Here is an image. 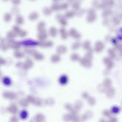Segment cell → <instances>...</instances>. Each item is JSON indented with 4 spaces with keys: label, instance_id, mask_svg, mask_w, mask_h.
<instances>
[{
    "label": "cell",
    "instance_id": "cell-40",
    "mask_svg": "<svg viewBox=\"0 0 122 122\" xmlns=\"http://www.w3.org/2000/svg\"><path fill=\"white\" fill-rule=\"evenodd\" d=\"M18 121L17 118L16 116H14L12 117L10 119V122H17Z\"/></svg>",
    "mask_w": 122,
    "mask_h": 122
},
{
    "label": "cell",
    "instance_id": "cell-44",
    "mask_svg": "<svg viewBox=\"0 0 122 122\" xmlns=\"http://www.w3.org/2000/svg\"><path fill=\"white\" fill-rule=\"evenodd\" d=\"M3 0L5 1H8L9 0Z\"/></svg>",
    "mask_w": 122,
    "mask_h": 122
},
{
    "label": "cell",
    "instance_id": "cell-38",
    "mask_svg": "<svg viewBox=\"0 0 122 122\" xmlns=\"http://www.w3.org/2000/svg\"><path fill=\"white\" fill-rule=\"evenodd\" d=\"M11 10L12 14H17L19 11L18 8L16 6L13 7Z\"/></svg>",
    "mask_w": 122,
    "mask_h": 122
},
{
    "label": "cell",
    "instance_id": "cell-14",
    "mask_svg": "<svg viewBox=\"0 0 122 122\" xmlns=\"http://www.w3.org/2000/svg\"><path fill=\"white\" fill-rule=\"evenodd\" d=\"M58 33V30L54 27H51L49 30L48 34L52 37L54 38L56 37Z\"/></svg>",
    "mask_w": 122,
    "mask_h": 122
},
{
    "label": "cell",
    "instance_id": "cell-42",
    "mask_svg": "<svg viewBox=\"0 0 122 122\" xmlns=\"http://www.w3.org/2000/svg\"><path fill=\"white\" fill-rule=\"evenodd\" d=\"M6 63L5 60L2 58L0 57V65H4Z\"/></svg>",
    "mask_w": 122,
    "mask_h": 122
},
{
    "label": "cell",
    "instance_id": "cell-39",
    "mask_svg": "<svg viewBox=\"0 0 122 122\" xmlns=\"http://www.w3.org/2000/svg\"><path fill=\"white\" fill-rule=\"evenodd\" d=\"M74 13L72 12L69 11V12H67L66 13L65 16H64V17L65 18H70V17L69 15H70L71 18L73 16V15H74Z\"/></svg>",
    "mask_w": 122,
    "mask_h": 122
},
{
    "label": "cell",
    "instance_id": "cell-7",
    "mask_svg": "<svg viewBox=\"0 0 122 122\" xmlns=\"http://www.w3.org/2000/svg\"><path fill=\"white\" fill-rule=\"evenodd\" d=\"M0 49L3 51H6L10 48L8 41L3 38L0 39Z\"/></svg>",
    "mask_w": 122,
    "mask_h": 122
},
{
    "label": "cell",
    "instance_id": "cell-31",
    "mask_svg": "<svg viewBox=\"0 0 122 122\" xmlns=\"http://www.w3.org/2000/svg\"><path fill=\"white\" fill-rule=\"evenodd\" d=\"M2 81L3 83L6 86L10 85L11 82L10 79L8 77H5L3 79Z\"/></svg>",
    "mask_w": 122,
    "mask_h": 122
},
{
    "label": "cell",
    "instance_id": "cell-16",
    "mask_svg": "<svg viewBox=\"0 0 122 122\" xmlns=\"http://www.w3.org/2000/svg\"><path fill=\"white\" fill-rule=\"evenodd\" d=\"M10 48L16 50H18L21 47V45L18 43L14 42L13 41L8 40Z\"/></svg>",
    "mask_w": 122,
    "mask_h": 122
},
{
    "label": "cell",
    "instance_id": "cell-12",
    "mask_svg": "<svg viewBox=\"0 0 122 122\" xmlns=\"http://www.w3.org/2000/svg\"><path fill=\"white\" fill-rule=\"evenodd\" d=\"M6 110L8 112L13 114H16L18 111L17 106L14 104H11L8 106Z\"/></svg>",
    "mask_w": 122,
    "mask_h": 122
},
{
    "label": "cell",
    "instance_id": "cell-3",
    "mask_svg": "<svg viewBox=\"0 0 122 122\" xmlns=\"http://www.w3.org/2000/svg\"><path fill=\"white\" fill-rule=\"evenodd\" d=\"M26 99L28 102H30L35 105L40 106L42 104L41 101L32 95L27 96Z\"/></svg>",
    "mask_w": 122,
    "mask_h": 122
},
{
    "label": "cell",
    "instance_id": "cell-18",
    "mask_svg": "<svg viewBox=\"0 0 122 122\" xmlns=\"http://www.w3.org/2000/svg\"><path fill=\"white\" fill-rule=\"evenodd\" d=\"M81 46L84 50L87 51L92 48L91 42L89 40H85L82 43Z\"/></svg>",
    "mask_w": 122,
    "mask_h": 122
},
{
    "label": "cell",
    "instance_id": "cell-23",
    "mask_svg": "<svg viewBox=\"0 0 122 122\" xmlns=\"http://www.w3.org/2000/svg\"><path fill=\"white\" fill-rule=\"evenodd\" d=\"M34 59L37 61H41L44 58V55L42 53L37 51L33 55Z\"/></svg>",
    "mask_w": 122,
    "mask_h": 122
},
{
    "label": "cell",
    "instance_id": "cell-37",
    "mask_svg": "<svg viewBox=\"0 0 122 122\" xmlns=\"http://www.w3.org/2000/svg\"><path fill=\"white\" fill-rule=\"evenodd\" d=\"M59 5H58L56 4H55L52 5L51 8L52 10H59Z\"/></svg>",
    "mask_w": 122,
    "mask_h": 122
},
{
    "label": "cell",
    "instance_id": "cell-36",
    "mask_svg": "<svg viewBox=\"0 0 122 122\" xmlns=\"http://www.w3.org/2000/svg\"><path fill=\"white\" fill-rule=\"evenodd\" d=\"M21 29L18 25H14L13 26L12 28V30L17 35L18 34Z\"/></svg>",
    "mask_w": 122,
    "mask_h": 122
},
{
    "label": "cell",
    "instance_id": "cell-26",
    "mask_svg": "<svg viewBox=\"0 0 122 122\" xmlns=\"http://www.w3.org/2000/svg\"><path fill=\"white\" fill-rule=\"evenodd\" d=\"M24 20L23 17L20 15H17L15 19V22L17 25H20L24 23Z\"/></svg>",
    "mask_w": 122,
    "mask_h": 122
},
{
    "label": "cell",
    "instance_id": "cell-29",
    "mask_svg": "<svg viewBox=\"0 0 122 122\" xmlns=\"http://www.w3.org/2000/svg\"><path fill=\"white\" fill-rule=\"evenodd\" d=\"M28 101L26 99H21L19 102V105L22 107H27L28 105Z\"/></svg>",
    "mask_w": 122,
    "mask_h": 122
},
{
    "label": "cell",
    "instance_id": "cell-11",
    "mask_svg": "<svg viewBox=\"0 0 122 122\" xmlns=\"http://www.w3.org/2000/svg\"><path fill=\"white\" fill-rule=\"evenodd\" d=\"M56 17V19L62 27H64L67 25V22L64 16L58 15Z\"/></svg>",
    "mask_w": 122,
    "mask_h": 122
},
{
    "label": "cell",
    "instance_id": "cell-19",
    "mask_svg": "<svg viewBox=\"0 0 122 122\" xmlns=\"http://www.w3.org/2000/svg\"><path fill=\"white\" fill-rule=\"evenodd\" d=\"M81 45V43L79 40H76L72 44L71 48L73 50H76L79 49Z\"/></svg>",
    "mask_w": 122,
    "mask_h": 122
},
{
    "label": "cell",
    "instance_id": "cell-32",
    "mask_svg": "<svg viewBox=\"0 0 122 122\" xmlns=\"http://www.w3.org/2000/svg\"><path fill=\"white\" fill-rule=\"evenodd\" d=\"M4 20L6 22H9L11 19V14L9 13H6L4 16Z\"/></svg>",
    "mask_w": 122,
    "mask_h": 122
},
{
    "label": "cell",
    "instance_id": "cell-22",
    "mask_svg": "<svg viewBox=\"0 0 122 122\" xmlns=\"http://www.w3.org/2000/svg\"><path fill=\"white\" fill-rule=\"evenodd\" d=\"M70 58V60L73 62L79 61L81 58L79 54L76 53L71 54Z\"/></svg>",
    "mask_w": 122,
    "mask_h": 122
},
{
    "label": "cell",
    "instance_id": "cell-13",
    "mask_svg": "<svg viewBox=\"0 0 122 122\" xmlns=\"http://www.w3.org/2000/svg\"><path fill=\"white\" fill-rule=\"evenodd\" d=\"M60 55L57 54L52 55L50 57V61L53 63H56L59 62L61 60Z\"/></svg>",
    "mask_w": 122,
    "mask_h": 122
},
{
    "label": "cell",
    "instance_id": "cell-4",
    "mask_svg": "<svg viewBox=\"0 0 122 122\" xmlns=\"http://www.w3.org/2000/svg\"><path fill=\"white\" fill-rule=\"evenodd\" d=\"M39 45L41 47L43 48H50L52 47L54 45L53 42L51 40H45L39 41Z\"/></svg>",
    "mask_w": 122,
    "mask_h": 122
},
{
    "label": "cell",
    "instance_id": "cell-45",
    "mask_svg": "<svg viewBox=\"0 0 122 122\" xmlns=\"http://www.w3.org/2000/svg\"></svg>",
    "mask_w": 122,
    "mask_h": 122
},
{
    "label": "cell",
    "instance_id": "cell-33",
    "mask_svg": "<svg viewBox=\"0 0 122 122\" xmlns=\"http://www.w3.org/2000/svg\"><path fill=\"white\" fill-rule=\"evenodd\" d=\"M27 33L25 30L21 29L17 35L21 38H24L27 35Z\"/></svg>",
    "mask_w": 122,
    "mask_h": 122
},
{
    "label": "cell",
    "instance_id": "cell-1",
    "mask_svg": "<svg viewBox=\"0 0 122 122\" xmlns=\"http://www.w3.org/2000/svg\"><path fill=\"white\" fill-rule=\"evenodd\" d=\"M69 36L76 40H79L81 37V34L76 29L72 28L68 30Z\"/></svg>",
    "mask_w": 122,
    "mask_h": 122
},
{
    "label": "cell",
    "instance_id": "cell-15",
    "mask_svg": "<svg viewBox=\"0 0 122 122\" xmlns=\"http://www.w3.org/2000/svg\"><path fill=\"white\" fill-rule=\"evenodd\" d=\"M48 37V34L46 31L38 32L37 37L39 41H42L46 40Z\"/></svg>",
    "mask_w": 122,
    "mask_h": 122
},
{
    "label": "cell",
    "instance_id": "cell-2",
    "mask_svg": "<svg viewBox=\"0 0 122 122\" xmlns=\"http://www.w3.org/2000/svg\"><path fill=\"white\" fill-rule=\"evenodd\" d=\"M92 60L84 56L81 58L79 61L80 64L82 66L86 68L91 67L92 65Z\"/></svg>",
    "mask_w": 122,
    "mask_h": 122
},
{
    "label": "cell",
    "instance_id": "cell-5",
    "mask_svg": "<svg viewBox=\"0 0 122 122\" xmlns=\"http://www.w3.org/2000/svg\"><path fill=\"white\" fill-rule=\"evenodd\" d=\"M58 33L61 38L63 40H66L69 36L68 31H67L64 27L60 28L58 30Z\"/></svg>",
    "mask_w": 122,
    "mask_h": 122
},
{
    "label": "cell",
    "instance_id": "cell-43",
    "mask_svg": "<svg viewBox=\"0 0 122 122\" xmlns=\"http://www.w3.org/2000/svg\"><path fill=\"white\" fill-rule=\"evenodd\" d=\"M120 51L121 53V54L122 55V46H121L120 47Z\"/></svg>",
    "mask_w": 122,
    "mask_h": 122
},
{
    "label": "cell",
    "instance_id": "cell-24",
    "mask_svg": "<svg viewBox=\"0 0 122 122\" xmlns=\"http://www.w3.org/2000/svg\"><path fill=\"white\" fill-rule=\"evenodd\" d=\"M45 119V116L41 113H38L37 114L35 117V120L36 122H43Z\"/></svg>",
    "mask_w": 122,
    "mask_h": 122
},
{
    "label": "cell",
    "instance_id": "cell-35",
    "mask_svg": "<svg viewBox=\"0 0 122 122\" xmlns=\"http://www.w3.org/2000/svg\"><path fill=\"white\" fill-rule=\"evenodd\" d=\"M28 116V112L25 110H23L20 113V117L22 119H25Z\"/></svg>",
    "mask_w": 122,
    "mask_h": 122
},
{
    "label": "cell",
    "instance_id": "cell-20",
    "mask_svg": "<svg viewBox=\"0 0 122 122\" xmlns=\"http://www.w3.org/2000/svg\"><path fill=\"white\" fill-rule=\"evenodd\" d=\"M17 35L12 30L8 31L6 34L7 39L8 40L13 41Z\"/></svg>",
    "mask_w": 122,
    "mask_h": 122
},
{
    "label": "cell",
    "instance_id": "cell-17",
    "mask_svg": "<svg viewBox=\"0 0 122 122\" xmlns=\"http://www.w3.org/2000/svg\"><path fill=\"white\" fill-rule=\"evenodd\" d=\"M37 29L38 32L46 31L45 23L43 21L40 22L37 25Z\"/></svg>",
    "mask_w": 122,
    "mask_h": 122
},
{
    "label": "cell",
    "instance_id": "cell-28",
    "mask_svg": "<svg viewBox=\"0 0 122 122\" xmlns=\"http://www.w3.org/2000/svg\"><path fill=\"white\" fill-rule=\"evenodd\" d=\"M13 56L15 58L20 59L22 58L24 56L23 52L18 50H16L13 53Z\"/></svg>",
    "mask_w": 122,
    "mask_h": 122
},
{
    "label": "cell",
    "instance_id": "cell-41",
    "mask_svg": "<svg viewBox=\"0 0 122 122\" xmlns=\"http://www.w3.org/2000/svg\"><path fill=\"white\" fill-rule=\"evenodd\" d=\"M12 3L16 6L19 4L20 2V0H11Z\"/></svg>",
    "mask_w": 122,
    "mask_h": 122
},
{
    "label": "cell",
    "instance_id": "cell-8",
    "mask_svg": "<svg viewBox=\"0 0 122 122\" xmlns=\"http://www.w3.org/2000/svg\"><path fill=\"white\" fill-rule=\"evenodd\" d=\"M33 65V62L30 59H27L23 63L22 67L24 70H28L31 68Z\"/></svg>",
    "mask_w": 122,
    "mask_h": 122
},
{
    "label": "cell",
    "instance_id": "cell-6",
    "mask_svg": "<svg viewBox=\"0 0 122 122\" xmlns=\"http://www.w3.org/2000/svg\"><path fill=\"white\" fill-rule=\"evenodd\" d=\"M104 45L102 41H98L95 43L94 49V51L97 53L100 52L104 48Z\"/></svg>",
    "mask_w": 122,
    "mask_h": 122
},
{
    "label": "cell",
    "instance_id": "cell-21",
    "mask_svg": "<svg viewBox=\"0 0 122 122\" xmlns=\"http://www.w3.org/2000/svg\"><path fill=\"white\" fill-rule=\"evenodd\" d=\"M93 49L92 48L86 51L84 57L90 60H92L93 58Z\"/></svg>",
    "mask_w": 122,
    "mask_h": 122
},
{
    "label": "cell",
    "instance_id": "cell-25",
    "mask_svg": "<svg viewBox=\"0 0 122 122\" xmlns=\"http://www.w3.org/2000/svg\"><path fill=\"white\" fill-rule=\"evenodd\" d=\"M25 52L30 55H33L37 51L35 49L30 47H26L24 49Z\"/></svg>",
    "mask_w": 122,
    "mask_h": 122
},
{
    "label": "cell",
    "instance_id": "cell-30",
    "mask_svg": "<svg viewBox=\"0 0 122 122\" xmlns=\"http://www.w3.org/2000/svg\"><path fill=\"white\" fill-rule=\"evenodd\" d=\"M103 62L107 66L110 68L112 67L113 66L112 61L108 58H105L103 60Z\"/></svg>",
    "mask_w": 122,
    "mask_h": 122
},
{
    "label": "cell",
    "instance_id": "cell-34",
    "mask_svg": "<svg viewBox=\"0 0 122 122\" xmlns=\"http://www.w3.org/2000/svg\"><path fill=\"white\" fill-rule=\"evenodd\" d=\"M52 10L51 8L46 7L43 9V12L44 15H48L51 14Z\"/></svg>",
    "mask_w": 122,
    "mask_h": 122
},
{
    "label": "cell",
    "instance_id": "cell-9",
    "mask_svg": "<svg viewBox=\"0 0 122 122\" xmlns=\"http://www.w3.org/2000/svg\"><path fill=\"white\" fill-rule=\"evenodd\" d=\"M2 96L4 98L10 100H13L16 97V95L14 92L10 91H6L4 92Z\"/></svg>",
    "mask_w": 122,
    "mask_h": 122
},
{
    "label": "cell",
    "instance_id": "cell-27",
    "mask_svg": "<svg viewBox=\"0 0 122 122\" xmlns=\"http://www.w3.org/2000/svg\"><path fill=\"white\" fill-rule=\"evenodd\" d=\"M39 15L36 12H32L29 15L28 17L29 19L31 21H34L36 20L38 17Z\"/></svg>",
    "mask_w": 122,
    "mask_h": 122
},
{
    "label": "cell",
    "instance_id": "cell-10",
    "mask_svg": "<svg viewBox=\"0 0 122 122\" xmlns=\"http://www.w3.org/2000/svg\"><path fill=\"white\" fill-rule=\"evenodd\" d=\"M67 47L63 45L58 46L56 49L57 53L60 55L65 54L67 52Z\"/></svg>",
    "mask_w": 122,
    "mask_h": 122
}]
</instances>
